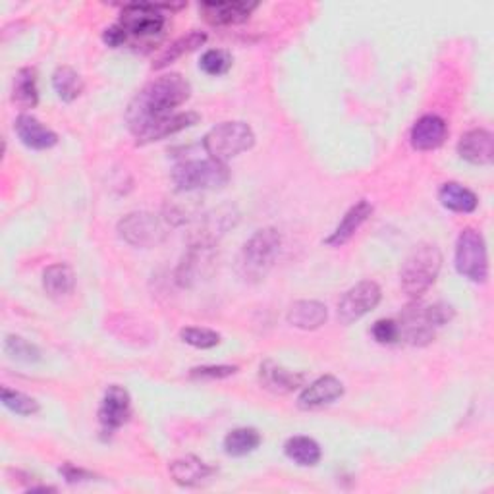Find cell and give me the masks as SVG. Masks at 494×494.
<instances>
[{"mask_svg": "<svg viewBox=\"0 0 494 494\" xmlns=\"http://www.w3.org/2000/svg\"><path fill=\"white\" fill-rule=\"evenodd\" d=\"M190 97L192 85L182 74H164L139 91L126 111L128 128L137 145L143 142L149 132L174 116L176 108L188 103Z\"/></svg>", "mask_w": 494, "mask_h": 494, "instance_id": "6da1fadb", "label": "cell"}, {"mask_svg": "<svg viewBox=\"0 0 494 494\" xmlns=\"http://www.w3.org/2000/svg\"><path fill=\"white\" fill-rule=\"evenodd\" d=\"M282 238L276 228H261L247 240L236 261V271L245 282H261L281 255Z\"/></svg>", "mask_w": 494, "mask_h": 494, "instance_id": "7a4b0ae2", "label": "cell"}, {"mask_svg": "<svg viewBox=\"0 0 494 494\" xmlns=\"http://www.w3.org/2000/svg\"><path fill=\"white\" fill-rule=\"evenodd\" d=\"M442 269V253L435 243L415 245L400 271V282L411 300H420L437 282Z\"/></svg>", "mask_w": 494, "mask_h": 494, "instance_id": "3957f363", "label": "cell"}, {"mask_svg": "<svg viewBox=\"0 0 494 494\" xmlns=\"http://www.w3.org/2000/svg\"><path fill=\"white\" fill-rule=\"evenodd\" d=\"M173 182L180 192L221 190L230 182V170L226 163L214 159L183 161L174 166Z\"/></svg>", "mask_w": 494, "mask_h": 494, "instance_id": "277c9868", "label": "cell"}, {"mask_svg": "<svg viewBox=\"0 0 494 494\" xmlns=\"http://www.w3.org/2000/svg\"><path fill=\"white\" fill-rule=\"evenodd\" d=\"M255 145V133L245 122H222L207 132L203 149L211 159L226 163Z\"/></svg>", "mask_w": 494, "mask_h": 494, "instance_id": "5b68a950", "label": "cell"}, {"mask_svg": "<svg viewBox=\"0 0 494 494\" xmlns=\"http://www.w3.org/2000/svg\"><path fill=\"white\" fill-rule=\"evenodd\" d=\"M456 271L475 284L489 278V253L485 238L475 228H463L456 243Z\"/></svg>", "mask_w": 494, "mask_h": 494, "instance_id": "8992f818", "label": "cell"}, {"mask_svg": "<svg viewBox=\"0 0 494 494\" xmlns=\"http://www.w3.org/2000/svg\"><path fill=\"white\" fill-rule=\"evenodd\" d=\"M166 216L153 212H132L118 222L120 238L133 247H157L168 238Z\"/></svg>", "mask_w": 494, "mask_h": 494, "instance_id": "52a82bcc", "label": "cell"}, {"mask_svg": "<svg viewBox=\"0 0 494 494\" xmlns=\"http://www.w3.org/2000/svg\"><path fill=\"white\" fill-rule=\"evenodd\" d=\"M168 6H154L145 3H132L122 8L118 25L124 29L128 41L130 39H142L149 41L159 37L166 25L164 14L161 12Z\"/></svg>", "mask_w": 494, "mask_h": 494, "instance_id": "ba28073f", "label": "cell"}, {"mask_svg": "<svg viewBox=\"0 0 494 494\" xmlns=\"http://www.w3.org/2000/svg\"><path fill=\"white\" fill-rule=\"evenodd\" d=\"M382 291L377 282L373 281H363L350 288L342 300L338 301V321L342 324H351L360 321L367 313L373 311V309L380 303Z\"/></svg>", "mask_w": 494, "mask_h": 494, "instance_id": "9c48e42d", "label": "cell"}, {"mask_svg": "<svg viewBox=\"0 0 494 494\" xmlns=\"http://www.w3.org/2000/svg\"><path fill=\"white\" fill-rule=\"evenodd\" d=\"M132 417V398L124 386H108L101 406H99V425L103 437H113Z\"/></svg>", "mask_w": 494, "mask_h": 494, "instance_id": "30bf717a", "label": "cell"}, {"mask_svg": "<svg viewBox=\"0 0 494 494\" xmlns=\"http://www.w3.org/2000/svg\"><path fill=\"white\" fill-rule=\"evenodd\" d=\"M342 396H344L342 380L332 375H324L305 386L303 392L298 398V408L303 411L321 410L324 406L334 404V401Z\"/></svg>", "mask_w": 494, "mask_h": 494, "instance_id": "8fae6325", "label": "cell"}, {"mask_svg": "<svg viewBox=\"0 0 494 494\" xmlns=\"http://www.w3.org/2000/svg\"><path fill=\"white\" fill-rule=\"evenodd\" d=\"M259 380L262 384V389H267L274 394H290L293 390H298L300 386H303L307 377L305 373L290 370L281 363L267 360L259 367Z\"/></svg>", "mask_w": 494, "mask_h": 494, "instance_id": "7c38bea8", "label": "cell"}, {"mask_svg": "<svg viewBox=\"0 0 494 494\" xmlns=\"http://www.w3.org/2000/svg\"><path fill=\"white\" fill-rule=\"evenodd\" d=\"M257 10L255 3H203L199 5V12L203 20L211 25H238L250 20V15Z\"/></svg>", "mask_w": 494, "mask_h": 494, "instance_id": "4fadbf2b", "label": "cell"}, {"mask_svg": "<svg viewBox=\"0 0 494 494\" xmlns=\"http://www.w3.org/2000/svg\"><path fill=\"white\" fill-rule=\"evenodd\" d=\"M458 154L471 164L483 166L494 161V137L489 130L477 128L463 133L458 142Z\"/></svg>", "mask_w": 494, "mask_h": 494, "instance_id": "5bb4252c", "label": "cell"}, {"mask_svg": "<svg viewBox=\"0 0 494 494\" xmlns=\"http://www.w3.org/2000/svg\"><path fill=\"white\" fill-rule=\"evenodd\" d=\"M14 132L27 149L34 151L53 149L58 143V135L31 114H20L15 118Z\"/></svg>", "mask_w": 494, "mask_h": 494, "instance_id": "9a60e30c", "label": "cell"}, {"mask_svg": "<svg viewBox=\"0 0 494 494\" xmlns=\"http://www.w3.org/2000/svg\"><path fill=\"white\" fill-rule=\"evenodd\" d=\"M448 135L446 122L437 114H425L413 124L410 142L415 151H435Z\"/></svg>", "mask_w": 494, "mask_h": 494, "instance_id": "2e32d148", "label": "cell"}, {"mask_svg": "<svg viewBox=\"0 0 494 494\" xmlns=\"http://www.w3.org/2000/svg\"><path fill=\"white\" fill-rule=\"evenodd\" d=\"M370 214H373V205H370L367 199L358 201V203H355L353 207H350V211L344 214V219L340 221V224L334 228L332 234L324 240V245H329V247L346 245L355 236V232H358L367 222Z\"/></svg>", "mask_w": 494, "mask_h": 494, "instance_id": "e0dca14e", "label": "cell"}, {"mask_svg": "<svg viewBox=\"0 0 494 494\" xmlns=\"http://www.w3.org/2000/svg\"><path fill=\"white\" fill-rule=\"evenodd\" d=\"M286 319L291 327L296 329L317 331L324 322H327L329 311H327V305L317 300H300L290 305Z\"/></svg>", "mask_w": 494, "mask_h": 494, "instance_id": "ac0fdd59", "label": "cell"}, {"mask_svg": "<svg viewBox=\"0 0 494 494\" xmlns=\"http://www.w3.org/2000/svg\"><path fill=\"white\" fill-rule=\"evenodd\" d=\"M170 475L180 487H195L209 479L214 469L197 456H185L180 459H174L168 468Z\"/></svg>", "mask_w": 494, "mask_h": 494, "instance_id": "d6986e66", "label": "cell"}, {"mask_svg": "<svg viewBox=\"0 0 494 494\" xmlns=\"http://www.w3.org/2000/svg\"><path fill=\"white\" fill-rule=\"evenodd\" d=\"M108 329L113 331L114 336H118L124 342H133V344H149L153 342L154 332L149 327V322L142 321L133 315H116L111 321H106Z\"/></svg>", "mask_w": 494, "mask_h": 494, "instance_id": "ffe728a7", "label": "cell"}, {"mask_svg": "<svg viewBox=\"0 0 494 494\" xmlns=\"http://www.w3.org/2000/svg\"><path fill=\"white\" fill-rule=\"evenodd\" d=\"M75 288L74 269L66 262H56V265L46 267L43 272V290L46 296L53 300L68 298Z\"/></svg>", "mask_w": 494, "mask_h": 494, "instance_id": "44dd1931", "label": "cell"}, {"mask_svg": "<svg viewBox=\"0 0 494 494\" xmlns=\"http://www.w3.org/2000/svg\"><path fill=\"white\" fill-rule=\"evenodd\" d=\"M207 43V35L203 31H192V34L183 35L176 39L174 43H170L166 49L157 56V60L153 62V70H164L170 64H174L176 60H180L183 54H190L197 51L199 46H203Z\"/></svg>", "mask_w": 494, "mask_h": 494, "instance_id": "7402d4cb", "label": "cell"}, {"mask_svg": "<svg viewBox=\"0 0 494 494\" xmlns=\"http://www.w3.org/2000/svg\"><path fill=\"white\" fill-rule=\"evenodd\" d=\"M439 201L444 209L452 212H461V214L473 212L479 205L477 195L469 188H466V185H461L458 182L442 183V188L439 190Z\"/></svg>", "mask_w": 494, "mask_h": 494, "instance_id": "603a6c76", "label": "cell"}, {"mask_svg": "<svg viewBox=\"0 0 494 494\" xmlns=\"http://www.w3.org/2000/svg\"><path fill=\"white\" fill-rule=\"evenodd\" d=\"M12 101L22 108H35L39 103L37 72L34 68H22L14 75Z\"/></svg>", "mask_w": 494, "mask_h": 494, "instance_id": "cb8c5ba5", "label": "cell"}, {"mask_svg": "<svg viewBox=\"0 0 494 494\" xmlns=\"http://www.w3.org/2000/svg\"><path fill=\"white\" fill-rule=\"evenodd\" d=\"M284 454L301 468H313L321 461V446L311 437H291L284 444Z\"/></svg>", "mask_w": 494, "mask_h": 494, "instance_id": "d4e9b609", "label": "cell"}, {"mask_svg": "<svg viewBox=\"0 0 494 494\" xmlns=\"http://www.w3.org/2000/svg\"><path fill=\"white\" fill-rule=\"evenodd\" d=\"M261 432L253 427H240L224 437V452L232 458H243L255 452L261 444Z\"/></svg>", "mask_w": 494, "mask_h": 494, "instance_id": "484cf974", "label": "cell"}, {"mask_svg": "<svg viewBox=\"0 0 494 494\" xmlns=\"http://www.w3.org/2000/svg\"><path fill=\"white\" fill-rule=\"evenodd\" d=\"M53 87H54L60 101L74 103L84 93L85 84L82 80V75L77 74L74 68L60 66L53 74Z\"/></svg>", "mask_w": 494, "mask_h": 494, "instance_id": "4316f807", "label": "cell"}, {"mask_svg": "<svg viewBox=\"0 0 494 494\" xmlns=\"http://www.w3.org/2000/svg\"><path fill=\"white\" fill-rule=\"evenodd\" d=\"M0 396H3V404L15 415L29 417V415H35L41 410L39 401L35 398H31L20 390H12L8 389V386H5Z\"/></svg>", "mask_w": 494, "mask_h": 494, "instance_id": "83f0119b", "label": "cell"}, {"mask_svg": "<svg viewBox=\"0 0 494 494\" xmlns=\"http://www.w3.org/2000/svg\"><path fill=\"white\" fill-rule=\"evenodd\" d=\"M5 351L12 360L22 361V363H35L41 360V351L37 350V346H34L31 342H27L25 338L15 336V334L6 336Z\"/></svg>", "mask_w": 494, "mask_h": 494, "instance_id": "f1b7e54d", "label": "cell"}, {"mask_svg": "<svg viewBox=\"0 0 494 494\" xmlns=\"http://www.w3.org/2000/svg\"><path fill=\"white\" fill-rule=\"evenodd\" d=\"M180 338H182V342H185L192 348H197V350H211V348L221 344V334L211 331V329H203V327L182 329Z\"/></svg>", "mask_w": 494, "mask_h": 494, "instance_id": "f546056e", "label": "cell"}, {"mask_svg": "<svg viewBox=\"0 0 494 494\" xmlns=\"http://www.w3.org/2000/svg\"><path fill=\"white\" fill-rule=\"evenodd\" d=\"M199 68L207 75H224L232 68V54L222 49H211L201 56Z\"/></svg>", "mask_w": 494, "mask_h": 494, "instance_id": "4dcf8cb0", "label": "cell"}, {"mask_svg": "<svg viewBox=\"0 0 494 494\" xmlns=\"http://www.w3.org/2000/svg\"><path fill=\"white\" fill-rule=\"evenodd\" d=\"M370 334L379 344H396L400 340V327L398 321L394 319H379L373 327H370Z\"/></svg>", "mask_w": 494, "mask_h": 494, "instance_id": "1f68e13d", "label": "cell"}, {"mask_svg": "<svg viewBox=\"0 0 494 494\" xmlns=\"http://www.w3.org/2000/svg\"><path fill=\"white\" fill-rule=\"evenodd\" d=\"M238 373L236 365H203V367H193L190 370L192 379H209V380H219L226 379Z\"/></svg>", "mask_w": 494, "mask_h": 494, "instance_id": "d6a6232c", "label": "cell"}, {"mask_svg": "<svg viewBox=\"0 0 494 494\" xmlns=\"http://www.w3.org/2000/svg\"><path fill=\"white\" fill-rule=\"evenodd\" d=\"M58 471L68 483H84V481H91V479H97L95 473H91L84 468H75L74 463H64V466H62Z\"/></svg>", "mask_w": 494, "mask_h": 494, "instance_id": "836d02e7", "label": "cell"}, {"mask_svg": "<svg viewBox=\"0 0 494 494\" xmlns=\"http://www.w3.org/2000/svg\"><path fill=\"white\" fill-rule=\"evenodd\" d=\"M103 41H104L108 46H113V49H118V46H122V44H126V43H128V37H126V34H124V29H122L118 24H114V25H111L108 29H104Z\"/></svg>", "mask_w": 494, "mask_h": 494, "instance_id": "e575fe53", "label": "cell"}]
</instances>
